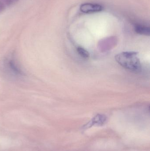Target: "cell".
<instances>
[{"label": "cell", "mask_w": 150, "mask_h": 151, "mask_svg": "<svg viewBox=\"0 0 150 151\" xmlns=\"http://www.w3.org/2000/svg\"><path fill=\"white\" fill-rule=\"evenodd\" d=\"M0 75L9 81H19L24 73L14 55L11 54L0 60Z\"/></svg>", "instance_id": "6da1fadb"}, {"label": "cell", "mask_w": 150, "mask_h": 151, "mask_svg": "<svg viewBox=\"0 0 150 151\" xmlns=\"http://www.w3.org/2000/svg\"><path fill=\"white\" fill-rule=\"evenodd\" d=\"M137 54V52L134 51L122 52L116 55L115 60L123 68L133 72L139 73L141 71L142 67Z\"/></svg>", "instance_id": "7a4b0ae2"}, {"label": "cell", "mask_w": 150, "mask_h": 151, "mask_svg": "<svg viewBox=\"0 0 150 151\" xmlns=\"http://www.w3.org/2000/svg\"><path fill=\"white\" fill-rule=\"evenodd\" d=\"M103 8L99 4L85 3L82 4L80 6V10L84 13H91L101 11Z\"/></svg>", "instance_id": "3957f363"}, {"label": "cell", "mask_w": 150, "mask_h": 151, "mask_svg": "<svg viewBox=\"0 0 150 151\" xmlns=\"http://www.w3.org/2000/svg\"><path fill=\"white\" fill-rule=\"evenodd\" d=\"M135 31L137 34L144 35H149L150 29L149 27L142 25L137 24L135 26Z\"/></svg>", "instance_id": "277c9868"}, {"label": "cell", "mask_w": 150, "mask_h": 151, "mask_svg": "<svg viewBox=\"0 0 150 151\" xmlns=\"http://www.w3.org/2000/svg\"><path fill=\"white\" fill-rule=\"evenodd\" d=\"M77 52H78V54L82 57V58H89L90 57V54L89 52L85 49L83 48L82 47H78L77 48Z\"/></svg>", "instance_id": "5b68a950"}, {"label": "cell", "mask_w": 150, "mask_h": 151, "mask_svg": "<svg viewBox=\"0 0 150 151\" xmlns=\"http://www.w3.org/2000/svg\"><path fill=\"white\" fill-rule=\"evenodd\" d=\"M0 1L4 4L6 7H10L14 4L12 0H0Z\"/></svg>", "instance_id": "8992f818"}, {"label": "cell", "mask_w": 150, "mask_h": 151, "mask_svg": "<svg viewBox=\"0 0 150 151\" xmlns=\"http://www.w3.org/2000/svg\"><path fill=\"white\" fill-rule=\"evenodd\" d=\"M6 8L4 4L0 1V14L2 13L5 10Z\"/></svg>", "instance_id": "52a82bcc"}, {"label": "cell", "mask_w": 150, "mask_h": 151, "mask_svg": "<svg viewBox=\"0 0 150 151\" xmlns=\"http://www.w3.org/2000/svg\"><path fill=\"white\" fill-rule=\"evenodd\" d=\"M19 0H12L13 1V3H16Z\"/></svg>", "instance_id": "ba28073f"}]
</instances>
